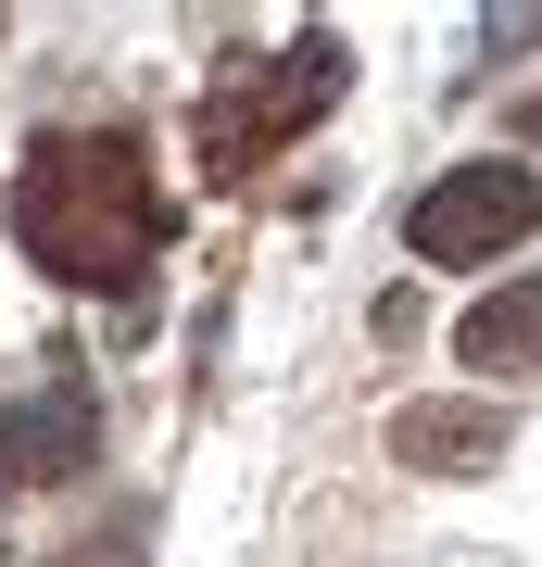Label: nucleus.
Listing matches in <instances>:
<instances>
[{
    "instance_id": "obj_1",
    "label": "nucleus",
    "mask_w": 542,
    "mask_h": 567,
    "mask_svg": "<svg viewBox=\"0 0 542 567\" xmlns=\"http://www.w3.org/2000/svg\"><path fill=\"white\" fill-rule=\"evenodd\" d=\"M164 177L140 126H39L13 152V252L63 290H140L164 265Z\"/></svg>"
},
{
    "instance_id": "obj_2",
    "label": "nucleus",
    "mask_w": 542,
    "mask_h": 567,
    "mask_svg": "<svg viewBox=\"0 0 542 567\" xmlns=\"http://www.w3.org/2000/svg\"><path fill=\"white\" fill-rule=\"evenodd\" d=\"M341 89H354V39H341V25H303V39H278L265 63H227V76L202 89V114H190L202 177H215V189H253L303 126L341 102Z\"/></svg>"
},
{
    "instance_id": "obj_3",
    "label": "nucleus",
    "mask_w": 542,
    "mask_h": 567,
    "mask_svg": "<svg viewBox=\"0 0 542 567\" xmlns=\"http://www.w3.org/2000/svg\"><path fill=\"white\" fill-rule=\"evenodd\" d=\"M403 240H417V265H492V252L542 240V177L518 152H480V164H454V177H429L403 203Z\"/></svg>"
},
{
    "instance_id": "obj_4",
    "label": "nucleus",
    "mask_w": 542,
    "mask_h": 567,
    "mask_svg": "<svg viewBox=\"0 0 542 567\" xmlns=\"http://www.w3.org/2000/svg\"><path fill=\"white\" fill-rule=\"evenodd\" d=\"M63 480H101V379L76 353H51L39 391H13L0 416V492H63Z\"/></svg>"
},
{
    "instance_id": "obj_5",
    "label": "nucleus",
    "mask_w": 542,
    "mask_h": 567,
    "mask_svg": "<svg viewBox=\"0 0 542 567\" xmlns=\"http://www.w3.org/2000/svg\"><path fill=\"white\" fill-rule=\"evenodd\" d=\"M504 442H518V416L480 404V391H429V404L391 416V466L403 480H492Z\"/></svg>"
},
{
    "instance_id": "obj_6",
    "label": "nucleus",
    "mask_w": 542,
    "mask_h": 567,
    "mask_svg": "<svg viewBox=\"0 0 542 567\" xmlns=\"http://www.w3.org/2000/svg\"><path fill=\"white\" fill-rule=\"evenodd\" d=\"M454 353L480 365V379H542V265H530V278H504V290H480V303H467Z\"/></svg>"
},
{
    "instance_id": "obj_7",
    "label": "nucleus",
    "mask_w": 542,
    "mask_h": 567,
    "mask_svg": "<svg viewBox=\"0 0 542 567\" xmlns=\"http://www.w3.org/2000/svg\"><path fill=\"white\" fill-rule=\"evenodd\" d=\"M140 555H152V517L126 505V517H101V529H76V543H63V555H39V567H140Z\"/></svg>"
},
{
    "instance_id": "obj_8",
    "label": "nucleus",
    "mask_w": 542,
    "mask_h": 567,
    "mask_svg": "<svg viewBox=\"0 0 542 567\" xmlns=\"http://www.w3.org/2000/svg\"><path fill=\"white\" fill-rule=\"evenodd\" d=\"M530 39H542V13H480V63L492 51H530Z\"/></svg>"
},
{
    "instance_id": "obj_9",
    "label": "nucleus",
    "mask_w": 542,
    "mask_h": 567,
    "mask_svg": "<svg viewBox=\"0 0 542 567\" xmlns=\"http://www.w3.org/2000/svg\"><path fill=\"white\" fill-rule=\"evenodd\" d=\"M518 140H530V152H542V89H530V102H518Z\"/></svg>"
}]
</instances>
